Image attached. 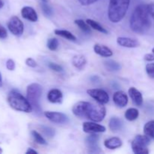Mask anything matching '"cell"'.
<instances>
[{"instance_id": "cell-2", "label": "cell", "mask_w": 154, "mask_h": 154, "mask_svg": "<svg viewBox=\"0 0 154 154\" xmlns=\"http://www.w3.org/2000/svg\"><path fill=\"white\" fill-rule=\"evenodd\" d=\"M131 0H110L108 16L110 21L117 23L121 21L126 15Z\"/></svg>"}, {"instance_id": "cell-18", "label": "cell", "mask_w": 154, "mask_h": 154, "mask_svg": "<svg viewBox=\"0 0 154 154\" xmlns=\"http://www.w3.org/2000/svg\"><path fill=\"white\" fill-rule=\"evenodd\" d=\"M104 145L109 150H115L120 148L123 145V141L118 137H112L105 140L104 141Z\"/></svg>"}, {"instance_id": "cell-5", "label": "cell", "mask_w": 154, "mask_h": 154, "mask_svg": "<svg viewBox=\"0 0 154 154\" xmlns=\"http://www.w3.org/2000/svg\"><path fill=\"white\" fill-rule=\"evenodd\" d=\"M150 143V138L146 135H136L132 141V151L135 154L149 153L148 146Z\"/></svg>"}, {"instance_id": "cell-39", "label": "cell", "mask_w": 154, "mask_h": 154, "mask_svg": "<svg viewBox=\"0 0 154 154\" xmlns=\"http://www.w3.org/2000/svg\"><path fill=\"white\" fill-rule=\"evenodd\" d=\"M148 10H149V13H150V17L153 18L154 20V3L148 4Z\"/></svg>"}, {"instance_id": "cell-38", "label": "cell", "mask_w": 154, "mask_h": 154, "mask_svg": "<svg viewBox=\"0 0 154 154\" xmlns=\"http://www.w3.org/2000/svg\"><path fill=\"white\" fill-rule=\"evenodd\" d=\"M144 60L147 62H153L154 61V54H147L144 55Z\"/></svg>"}, {"instance_id": "cell-9", "label": "cell", "mask_w": 154, "mask_h": 154, "mask_svg": "<svg viewBox=\"0 0 154 154\" xmlns=\"http://www.w3.org/2000/svg\"><path fill=\"white\" fill-rule=\"evenodd\" d=\"M87 93L99 103L105 105L109 102V96L108 93L102 89H90L87 90Z\"/></svg>"}, {"instance_id": "cell-37", "label": "cell", "mask_w": 154, "mask_h": 154, "mask_svg": "<svg viewBox=\"0 0 154 154\" xmlns=\"http://www.w3.org/2000/svg\"><path fill=\"white\" fill-rule=\"evenodd\" d=\"M78 1L81 5L87 6L93 4V3H95L96 2H97L98 0H78Z\"/></svg>"}, {"instance_id": "cell-35", "label": "cell", "mask_w": 154, "mask_h": 154, "mask_svg": "<svg viewBox=\"0 0 154 154\" xmlns=\"http://www.w3.org/2000/svg\"><path fill=\"white\" fill-rule=\"evenodd\" d=\"M26 64L27 66L31 68H35L37 66V63L35 62V60H33L31 57H29L26 60Z\"/></svg>"}, {"instance_id": "cell-28", "label": "cell", "mask_w": 154, "mask_h": 154, "mask_svg": "<svg viewBox=\"0 0 154 154\" xmlns=\"http://www.w3.org/2000/svg\"><path fill=\"white\" fill-rule=\"evenodd\" d=\"M31 135L32 136L34 141H35L37 144H42V145H47V144H48L46 140H45V138H44V137L42 136L39 132H38L37 131L32 130L31 132Z\"/></svg>"}, {"instance_id": "cell-44", "label": "cell", "mask_w": 154, "mask_h": 154, "mask_svg": "<svg viewBox=\"0 0 154 154\" xmlns=\"http://www.w3.org/2000/svg\"><path fill=\"white\" fill-rule=\"evenodd\" d=\"M42 2H48V0H42Z\"/></svg>"}, {"instance_id": "cell-16", "label": "cell", "mask_w": 154, "mask_h": 154, "mask_svg": "<svg viewBox=\"0 0 154 154\" xmlns=\"http://www.w3.org/2000/svg\"><path fill=\"white\" fill-rule=\"evenodd\" d=\"M48 100L54 104H61L63 100V93L58 89H52L48 93Z\"/></svg>"}, {"instance_id": "cell-43", "label": "cell", "mask_w": 154, "mask_h": 154, "mask_svg": "<svg viewBox=\"0 0 154 154\" xmlns=\"http://www.w3.org/2000/svg\"><path fill=\"white\" fill-rule=\"evenodd\" d=\"M2 153V149L1 148V147H0V153Z\"/></svg>"}, {"instance_id": "cell-17", "label": "cell", "mask_w": 154, "mask_h": 154, "mask_svg": "<svg viewBox=\"0 0 154 154\" xmlns=\"http://www.w3.org/2000/svg\"><path fill=\"white\" fill-rule=\"evenodd\" d=\"M129 97L132 100L133 103L137 106H141L143 104V96L141 92L135 87H130L128 90Z\"/></svg>"}, {"instance_id": "cell-24", "label": "cell", "mask_w": 154, "mask_h": 154, "mask_svg": "<svg viewBox=\"0 0 154 154\" xmlns=\"http://www.w3.org/2000/svg\"><path fill=\"white\" fill-rule=\"evenodd\" d=\"M54 33L57 35H60L61 37L65 38L68 39L69 41H72V42H76L77 38L75 37V35H74L71 32L68 31V30H64V29H55L54 30Z\"/></svg>"}, {"instance_id": "cell-40", "label": "cell", "mask_w": 154, "mask_h": 154, "mask_svg": "<svg viewBox=\"0 0 154 154\" xmlns=\"http://www.w3.org/2000/svg\"><path fill=\"white\" fill-rule=\"evenodd\" d=\"M26 153H27V154H29V153H35V154H37L38 153V152L36 151L35 150H34V149H32V148H31V147H29V148H28V150H26Z\"/></svg>"}, {"instance_id": "cell-34", "label": "cell", "mask_w": 154, "mask_h": 154, "mask_svg": "<svg viewBox=\"0 0 154 154\" xmlns=\"http://www.w3.org/2000/svg\"><path fill=\"white\" fill-rule=\"evenodd\" d=\"M16 67V65H15L14 61L11 59H9L6 62V68H7L8 70L9 71H14Z\"/></svg>"}, {"instance_id": "cell-21", "label": "cell", "mask_w": 154, "mask_h": 154, "mask_svg": "<svg viewBox=\"0 0 154 154\" xmlns=\"http://www.w3.org/2000/svg\"><path fill=\"white\" fill-rule=\"evenodd\" d=\"M104 66L108 72H117L121 69V65L112 60H107L104 62Z\"/></svg>"}, {"instance_id": "cell-14", "label": "cell", "mask_w": 154, "mask_h": 154, "mask_svg": "<svg viewBox=\"0 0 154 154\" xmlns=\"http://www.w3.org/2000/svg\"><path fill=\"white\" fill-rule=\"evenodd\" d=\"M21 15L24 19L30 22H36L38 20V14L35 10L30 6H25L21 9Z\"/></svg>"}, {"instance_id": "cell-12", "label": "cell", "mask_w": 154, "mask_h": 154, "mask_svg": "<svg viewBox=\"0 0 154 154\" xmlns=\"http://www.w3.org/2000/svg\"><path fill=\"white\" fill-rule=\"evenodd\" d=\"M83 131L86 133L89 134H94V133H102L106 131L105 126L102 125L98 124L96 122H85L83 123L82 126Z\"/></svg>"}, {"instance_id": "cell-23", "label": "cell", "mask_w": 154, "mask_h": 154, "mask_svg": "<svg viewBox=\"0 0 154 154\" xmlns=\"http://www.w3.org/2000/svg\"><path fill=\"white\" fill-rule=\"evenodd\" d=\"M125 118L129 121H134L137 120L139 117V111L137 108H130L127 109L125 112Z\"/></svg>"}, {"instance_id": "cell-30", "label": "cell", "mask_w": 154, "mask_h": 154, "mask_svg": "<svg viewBox=\"0 0 154 154\" xmlns=\"http://www.w3.org/2000/svg\"><path fill=\"white\" fill-rule=\"evenodd\" d=\"M40 128L42 132L48 138H53L55 135V130L52 128L46 126H40Z\"/></svg>"}, {"instance_id": "cell-15", "label": "cell", "mask_w": 154, "mask_h": 154, "mask_svg": "<svg viewBox=\"0 0 154 154\" xmlns=\"http://www.w3.org/2000/svg\"><path fill=\"white\" fill-rule=\"evenodd\" d=\"M117 43L120 46L128 48H135L140 45V43L137 40L127 37H118Z\"/></svg>"}, {"instance_id": "cell-36", "label": "cell", "mask_w": 154, "mask_h": 154, "mask_svg": "<svg viewBox=\"0 0 154 154\" xmlns=\"http://www.w3.org/2000/svg\"><path fill=\"white\" fill-rule=\"evenodd\" d=\"M8 37V32L6 29L0 24V39H5Z\"/></svg>"}, {"instance_id": "cell-27", "label": "cell", "mask_w": 154, "mask_h": 154, "mask_svg": "<svg viewBox=\"0 0 154 154\" xmlns=\"http://www.w3.org/2000/svg\"><path fill=\"white\" fill-rule=\"evenodd\" d=\"M75 23L84 32L86 33H90L91 32V27L89 25L88 23H87V21H84L83 20L78 19V20H75Z\"/></svg>"}, {"instance_id": "cell-31", "label": "cell", "mask_w": 154, "mask_h": 154, "mask_svg": "<svg viewBox=\"0 0 154 154\" xmlns=\"http://www.w3.org/2000/svg\"><path fill=\"white\" fill-rule=\"evenodd\" d=\"M42 10H43L44 14H45V15H47V16L51 17L53 15L52 8H51L50 7V6L48 5L47 4V2H43V3L42 4Z\"/></svg>"}, {"instance_id": "cell-26", "label": "cell", "mask_w": 154, "mask_h": 154, "mask_svg": "<svg viewBox=\"0 0 154 154\" xmlns=\"http://www.w3.org/2000/svg\"><path fill=\"white\" fill-rule=\"evenodd\" d=\"M144 133L150 138L154 139V120H150L144 125Z\"/></svg>"}, {"instance_id": "cell-33", "label": "cell", "mask_w": 154, "mask_h": 154, "mask_svg": "<svg viewBox=\"0 0 154 154\" xmlns=\"http://www.w3.org/2000/svg\"><path fill=\"white\" fill-rule=\"evenodd\" d=\"M48 67L51 69V70L54 71V72H61L63 71V67L60 65L57 64V63H48Z\"/></svg>"}, {"instance_id": "cell-29", "label": "cell", "mask_w": 154, "mask_h": 154, "mask_svg": "<svg viewBox=\"0 0 154 154\" xmlns=\"http://www.w3.org/2000/svg\"><path fill=\"white\" fill-rule=\"evenodd\" d=\"M59 45H60V43H59L58 39L56 38H49L48 40V42H47V46H48V49H49L50 51H57Z\"/></svg>"}, {"instance_id": "cell-42", "label": "cell", "mask_w": 154, "mask_h": 154, "mask_svg": "<svg viewBox=\"0 0 154 154\" xmlns=\"http://www.w3.org/2000/svg\"><path fill=\"white\" fill-rule=\"evenodd\" d=\"M3 6H4V2L2 0H0V9L2 8Z\"/></svg>"}, {"instance_id": "cell-4", "label": "cell", "mask_w": 154, "mask_h": 154, "mask_svg": "<svg viewBox=\"0 0 154 154\" xmlns=\"http://www.w3.org/2000/svg\"><path fill=\"white\" fill-rule=\"evenodd\" d=\"M42 95V86L37 83H32L27 87L26 98L31 104L32 109L35 111L37 114L42 112L40 105V99Z\"/></svg>"}, {"instance_id": "cell-45", "label": "cell", "mask_w": 154, "mask_h": 154, "mask_svg": "<svg viewBox=\"0 0 154 154\" xmlns=\"http://www.w3.org/2000/svg\"><path fill=\"white\" fill-rule=\"evenodd\" d=\"M152 52H153V54H154V48H153V49H152Z\"/></svg>"}, {"instance_id": "cell-7", "label": "cell", "mask_w": 154, "mask_h": 154, "mask_svg": "<svg viewBox=\"0 0 154 154\" xmlns=\"http://www.w3.org/2000/svg\"><path fill=\"white\" fill-rule=\"evenodd\" d=\"M106 115V108L104 106L103 104H101L98 102L97 104H93L92 109L89 114L87 119L90 120L91 121L99 122L102 121Z\"/></svg>"}, {"instance_id": "cell-22", "label": "cell", "mask_w": 154, "mask_h": 154, "mask_svg": "<svg viewBox=\"0 0 154 154\" xmlns=\"http://www.w3.org/2000/svg\"><path fill=\"white\" fill-rule=\"evenodd\" d=\"M123 121L118 117H112L109 121V128L113 132H117V131L120 130L123 127Z\"/></svg>"}, {"instance_id": "cell-20", "label": "cell", "mask_w": 154, "mask_h": 154, "mask_svg": "<svg viewBox=\"0 0 154 154\" xmlns=\"http://www.w3.org/2000/svg\"><path fill=\"white\" fill-rule=\"evenodd\" d=\"M72 63L76 69H83L87 64V59L83 55H76L72 58Z\"/></svg>"}, {"instance_id": "cell-3", "label": "cell", "mask_w": 154, "mask_h": 154, "mask_svg": "<svg viewBox=\"0 0 154 154\" xmlns=\"http://www.w3.org/2000/svg\"><path fill=\"white\" fill-rule=\"evenodd\" d=\"M7 101L11 108L15 111L24 113H31L33 110L27 98L24 97L17 90H11L8 93Z\"/></svg>"}, {"instance_id": "cell-19", "label": "cell", "mask_w": 154, "mask_h": 154, "mask_svg": "<svg viewBox=\"0 0 154 154\" xmlns=\"http://www.w3.org/2000/svg\"><path fill=\"white\" fill-rule=\"evenodd\" d=\"M94 52L102 57H110L113 55V52L109 48L105 45L96 44L93 47Z\"/></svg>"}, {"instance_id": "cell-1", "label": "cell", "mask_w": 154, "mask_h": 154, "mask_svg": "<svg viewBox=\"0 0 154 154\" xmlns=\"http://www.w3.org/2000/svg\"><path fill=\"white\" fill-rule=\"evenodd\" d=\"M129 26L134 32L138 34H144L150 29L151 20L148 5L141 4L135 8L130 17Z\"/></svg>"}, {"instance_id": "cell-8", "label": "cell", "mask_w": 154, "mask_h": 154, "mask_svg": "<svg viewBox=\"0 0 154 154\" xmlns=\"http://www.w3.org/2000/svg\"><path fill=\"white\" fill-rule=\"evenodd\" d=\"M8 28L14 35L17 37L22 35L24 31L23 23L21 20L17 16H13L10 18L8 23Z\"/></svg>"}, {"instance_id": "cell-41", "label": "cell", "mask_w": 154, "mask_h": 154, "mask_svg": "<svg viewBox=\"0 0 154 154\" xmlns=\"http://www.w3.org/2000/svg\"><path fill=\"white\" fill-rule=\"evenodd\" d=\"M2 84H3L2 77V74H1V72H0V87H2Z\"/></svg>"}, {"instance_id": "cell-25", "label": "cell", "mask_w": 154, "mask_h": 154, "mask_svg": "<svg viewBox=\"0 0 154 154\" xmlns=\"http://www.w3.org/2000/svg\"><path fill=\"white\" fill-rule=\"evenodd\" d=\"M86 21H87V23H88L89 25L90 26V27H91L92 29H93L96 30V31L99 32L104 33V34H108V30L105 28H104L102 25H100V24L98 22H96V20H93L92 19H87Z\"/></svg>"}, {"instance_id": "cell-11", "label": "cell", "mask_w": 154, "mask_h": 154, "mask_svg": "<svg viewBox=\"0 0 154 154\" xmlns=\"http://www.w3.org/2000/svg\"><path fill=\"white\" fill-rule=\"evenodd\" d=\"M99 135H96V133L90 134L85 139L86 145L88 148L89 152L93 153H99L101 150L99 146Z\"/></svg>"}, {"instance_id": "cell-6", "label": "cell", "mask_w": 154, "mask_h": 154, "mask_svg": "<svg viewBox=\"0 0 154 154\" xmlns=\"http://www.w3.org/2000/svg\"><path fill=\"white\" fill-rule=\"evenodd\" d=\"M93 105V103H90L89 102H84V101L78 102L72 107V113L74 115L80 118L87 119Z\"/></svg>"}, {"instance_id": "cell-13", "label": "cell", "mask_w": 154, "mask_h": 154, "mask_svg": "<svg viewBox=\"0 0 154 154\" xmlns=\"http://www.w3.org/2000/svg\"><path fill=\"white\" fill-rule=\"evenodd\" d=\"M113 101L114 104L119 108H124L129 102L127 95L123 91H117L113 96Z\"/></svg>"}, {"instance_id": "cell-32", "label": "cell", "mask_w": 154, "mask_h": 154, "mask_svg": "<svg viewBox=\"0 0 154 154\" xmlns=\"http://www.w3.org/2000/svg\"><path fill=\"white\" fill-rule=\"evenodd\" d=\"M146 72L150 78L154 79V63H148L146 66Z\"/></svg>"}, {"instance_id": "cell-10", "label": "cell", "mask_w": 154, "mask_h": 154, "mask_svg": "<svg viewBox=\"0 0 154 154\" xmlns=\"http://www.w3.org/2000/svg\"><path fill=\"white\" fill-rule=\"evenodd\" d=\"M46 118H48L50 121L58 124H66L69 123V119L65 114L57 111H45L44 113Z\"/></svg>"}]
</instances>
